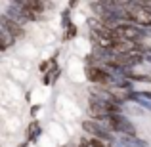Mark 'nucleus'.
Instances as JSON below:
<instances>
[{
    "mask_svg": "<svg viewBox=\"0 0 151 147\" xmlns=\"http://www.w3.org/2000/svg\"><path fill=\"white\" fill-rule=\"evenodd\" d=\"M82 130H84L88 136H94L96 140H101V141H107V143H111V141H115L113 134L107 132L105 128L100 124V122L96 120V118H90V120H82Z\"/></svg>",
    "mask_w": 151,
    "mask_h": 147,
    "instance_id": "20e7f679",
    "label": "nucleus"
},
{
    "mask_svg": "<svg viewBox=\"0 0 151 147\" xmlns=\"http://www.w3.org/2000/svg\"><path fill=\"white\" fill-rule=\"evenodd\" d=\"M38 109H40V107H38V105H35V107H33V111H31V113H33V115H37V113H38Z\"/></svg>",
    "mask_w": 151,
    "mask_h": 147,
    "instance_id": "4468645a",
    "label": "nucleus"
},
{
    "mask_svg": "<svg viewBox=\"0 0 151 147\" xmlns=\"http://www.w3.org/2000/svg\"><path fill=\"white\" fill-rule=\"evenodd\" d=\"M71 25H73V23H71V11H69V10H65V11L61 14V27L67 31Z\"/></svg>",
    "mask_w": 151,
    "mask_h": 147,
    "instance_id": "9b49d317",
    "label": "nucleus"
},
{
    "mask_svg": "<svg viewBox=\"0 0 151 147\" xmlns=\"http://www.w3.org/2000/svg\"><path fill=\"white\" fill-rule=\"evenodd\" d=\"M42 134V128L38 124V120H31L29 128H27V141H37Z\"/></svg>",
    "mask_w": 151,
    "mask_h": 147,
    "instance_id": "0eeeda50",
    "label": "nucleus"
},
{
    "mask_svg": "<svg viewBox=\"0 0 151 147\" xmlns=\"http://www.w3.org/2000/svg\"><path fill=\"white\" fill-rule=\"evenodd\" d=\"M105 120L109 122V126H111V130H113V132L121 134V136L136 138V126H134V124H132V120H128L124 115H121V113L107 115Z\"/></svg>",
    "mask_w": 151,
    "mask_h": 147,
    "instance_id": "7ed1b4c3",
    "label": "nucleus"
},
{
    "mask_svg": "<svg viewBox=\"0 0 151 147\" xmlns=\"http://www.w3.org/2000/svg\"><path fill=\"white\" fill-rule=\"evenodd\" d=\"M19 147H29V141H23V143L19 145Z\"/></svg>",
    "mask_w": 151,
    "mask_h": 147,
    "instance_id": "2eb2a0df",
    "label": "nucleus"
},
{
    "mask_svg": "<svg viewBox=\"0 0 151 147\" xmlns=\"http://www.w3.org/2000/svg\"><path fill=\"white\" fill-rule=\"evenodd\" d=\"M140 94H142L145 99H149V101H151V92H140Z\"/></svg>",
    "mask_w": 151,
    "mask_h": 147,
    "instance_id": "ddd939ff",
    "label": "nucleus"
},
{
    "mask_svg": "<svg viewBox=\"0 0 151 147\" xmlns=\"http://www.w3.org/2000/svg\"><path fill=\"white\" fill-rule=\"evenodd\" d=\"M115 33H117L119 40H126V42H138L142 38L149 37L151 31H145L144 27H138L134 23H121L119 27H115Z\"/></svg>",
    "mask_w": 151,
    "mask_h": 147,
    "instance_id": "f257e3e1",
    "label": "nucleus"
},
{
    "mask_svg": "<svg viewBox=\"0 0 151 147\" xmlns=\"http://www.w3.org/2000/svg\"><path fill=\"white\" fill-rule=\"evenodd\" d=\"M126 78H128V80H134V82H151V77H147V75H134V71H130V73L126 75Z\"/></svg>",
    "mask_w": 151,
    "mask_h": 147,
    "instance_id": "9d476101",
    "label": "nucleus"
},
{
    "mask_svg": "<svg viewBox=\"0 0 151 147\" xmlns=\"http://www.w3.org/2000/svg\"><path fill=\"white\" fill-rule=\"evenodd\" d=\"M63 147H69V145H63Z\"/></svg>",
    "mask_w": 151,
    "mask_h": 147,
    "instance_id": "dca6fc26",
    "label": "nucleus"
},
{
    "mask_svg": "<svg viewBox=\"0 0 151 147\" xmlns=\"http://www.w3.org/2000/svg\"><path fill=\"white\" fill-rule=\"evenodd\" d=\"M78 34V29H77V25H71L69 29L63 33V40H71V38H75Z\"/></svg>",
    "mask_w": 151,
    "mask_h": 147,
    "instance_id": "f8f14e48",
    "label": "nucleus"
},
{
    "mask_svg": "<svg viewBox=\"0 0 151 147\" xmlns=\"http://www.w3.org/2000/svg\"><path fill=\"white\" fill-rule=\"evenodd\" d=\"M0 23H2V27H0V29L8 31V33L14 37V40H17V38H21L23 34H25V31H23V25H19L17 21H14V19L6 17V15H2V17H0Z\"/></svg>",
    "mask_w": 151,
    "mask_h": 147,
    "instance_id": "423d86ee",
    "label": "nucleus"
},
{
    "mask_svg": "<svg viewBox=\"0 0 151 147\" xmlns=\"http://www.w3.org/2000/svg\"><path fill=\"white\" fill-rule=\"evenodd\" d=\"M14 37H12L8 31H4V29H0V50L2 52H6L8 48H10L12 44H14Z\"/></svg>",
    "mask_w": 151,
    "mask_h": 147,
    "instance_id": "6e6552de",
    "label": "nucleus"
},
{
    "mask_svg": "<svg viewBox=\"0 0 151 147\" xmlns=\"http://www.w3.org/2000/svg\"><path fill=\"white\" fill-rule=\"evenodd\" d=\"M126 10H128L130 23H134L138 27H144V29L151 27V10L142 6V2H128Z\"/></svg>",
    "mask_w": 151,
    "mask_h": 147,
    "instance_id": "f03ea898",
    "label": "nucleus"
},
{
    "mask_svg": "<svg viewBox=\"0 0 151 147\" xmlns=\"http://www.w3.org/2000/svg\"><path fill=\"white\" fill-rule=\"evenodd\" d=\"M86 80L92 84H111V75L101 67H86Z\"/></svg>",
    "mask_w": 151,
    "mask_h": 147,
    "instance_id": "39448f33",
    "label": "nucleus"
},
{
    "mask_svg": "<svg viewBox=\"0 0 151 147\" xmlns=\"http://www.w3.org/2000/svg\"><path fill=\"white\" fill-rule=\"evenodd\" d=\"M50 69H58V65H55V55H54V57H52V59H48V61H42L40 63V71H42V73H50Z\"/></svg>",
    "mask_w": 151,
    "mask_h": 147,
    "instance_id": "1a4fd4ad",
    "label": "nucleus"
}]
</instances>
